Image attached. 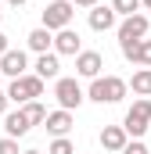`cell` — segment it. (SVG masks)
I'll return each instance as SVG.
<instances>
[{"label":"cell","mask_w":151,"mask_h":154,"mask_svg":"<svg viewBox=\"0 0 151 154\" xmlns=\"http://www.w3.org/2000/svg\"><path fill=\"white\" fill-rule=\"evenodd\" d=\"M7 97H11V104H29V100H36V97H43V79L33 72H25V75H18V79H11V86H7Z\"/></svg>","instance_id":"3"},{"label":"cell","mask_w":151,"mask_h":154,"mask_svg":"<svg viewBox=\"0 0 151 154\" xmlns=\"http://www.w3.org/2000/svg\"><path fill=\"white\" fill-rule=\"evenodd\" d=\"M101 68H104V57H101L97 50H83V54L76 57V72H79L83 79H97Z\"/></svg>","instance_id":"8"},{"label":"cell","mask_w":151,"mask_h":154,"mask_svg":"<svg viewBox=\"0 0 151 154\" xmlns=\"http://www.w3.org/2000/svg\"><path fill=\"white\" fill-rule=\"evenodd\" d=\"M148 125H151V100H148V97H137L133 108H130L126 118H122V129H126L133 140H140V136L148 133Z\"/></svg>","instance_id":"4"},{"label":"cell","mask_w":151,"mask_h":154,"mask_svg":"<svg viewBox=\"0 0 151 154\" xmlns=\"http://www.w3.org/2000/svg\"><path fill=\"white\" fill-rule=\"evenodd\" d=\"M148 14H130V18H122V25H119V50H122V57L126 61H133L137 57V47H140V39L148 36Z\"/></svg>","instance_id":"1"},{"label":"cell","mask_w":151,"mask_h":154,"mask_svg":"<svg viewBox=\"0 0 151 154\" xmlns=\"http://www.w3.org/2000/svg\"><path fill=\"white\" fill-rule=\"evenodd\" d=\"M7 50H11V43H7V36H4V32H0V57H4Z\"/></svg>","instance_id":"24"},{"label":"cell","mask_w":151,"mask_h":154,"mask_svg":"<svg viewBox=\"0 0 151 154\" xmlns=\"http://www.w3.org/2000/svg\"><path fill=\"white\" fill-rule=\"evenodd\" d=\"M126 90H130V82L119 75H97L90 82V90H86V100H94V104H119L122 97H126Z\"/></svg>","instance_id":"2"},{"label":"cell","mask_w":151,"mask_h":154,"mask_svg":"<svg viewBox=\"0 0 151 154\" xmlns=\"http://www.w3.org/2000/svg\"><path fill=\"white\" fill-rule=\"evenodd\" d=\"M112 7H115V14H140V7H144V0H112Z\"/></svg>","instance_id":"18"},{"label":"cell","mask_w":151,"mask_h":154,"mask_svg":"<svg viewBox=\"0 0 151 154\" xmlns=\"http://www.w3.org/2000/svg\"><path fill=\"white\" fill-rule=\"evenodd\" d=\"M115 18H119L115 7H101V4L90 7V29H94V32H108V29H115Z\"/></svg>","instance_id":"12"},{"label":"cell","mask_w":151,"mask_h":154,"mask_svg":"<svg viewBox=\"0 0 151 154\" xmlns=\"http://www.w3.org/2000/svg\"><path fill=\"white\" fill-rule=\"evenodd\" d=\"M54 54H58V57H61V54H72V57L83 54V36L76 32L72 25L61 29V32H54Z\"/></svg>","instance_id":"7"},{"label":"cell","mask_w":151,"mask_h":154,"mask_svg":"<svg viewBox=\"0 0 151 154\" xmlns=\"http://www.w3.org/2000/svg\"><path fill=\"white\" fill-rule=\"evenodd\" d=\"M7 4H11V7H22V4H29V0H7Z\"/></svg>","instance_id":"26"},{"label":"cell","mask_w":151,"mask_h":154,"mask_svg":"<svg viewBox=\"0 0 151 154\" xmlns=\"http://www.w3.org/2000/svg\"><path fill=\"white\" fill-rule=\"evenodd\" d=\"M25 65H29V57H25V50H7L4 57H0V72L11 79L25 75Z\"/></svg>","instance_id":"10"},{"label":"cell","mask_w":151,"mask_h":154,"mask_svg":"<svg viewBox=\"0 0 151 154\" xmlns=\"http://www.w3.org/2000/svg\"><path fill=\"white\" fill-rule=\"evenodd\" d=\"M47 133H54V136H69V129L76 125V118H72V111H65V108H58V111H50L47 115Z\"/></svg>","instance_id":"11"},{"label":"cell","mask_w":151,"mask_h":154,"mask_svg":"<svg viewBox=\"0 0 151 154\" xmlns=\"http://www.w3.org/2000/svg\"><path fill=\"white\" fill-rule=\"evenodd\" d=\"M47 154H76V143L69 136H54V143L47 147Z\"/></svg>","instance_id":"19"},{"label":"cell","mask_w":151,"mask_h":154,"mask_svg":"<svg viewBox=\"0 0 151 154\" xmlns=\"http://www.w3.org/2000/svg\"><path fill=\"white\" fill-rule=\"evenodd\" d=\"M126 143H130V133L122 129V125H104L101 129V147L104 151H126Z\"/></svg>","instance_id":"9"},{"label":"cell","mask_w":151,"mask_h":154,"mask_svg":"<svg viewBox=\"0 0 151 154\" xmlns=\"http://www.w3.org/2000/svg\"><path fill=\"white\" fill-rule=\"evenodd\" d=\"M0 75H4V72H0Z\"/></svg>","instance_id":"30"},{"label":"cell","mask_w":151,"mask_h":154,"mask_svg":"<svg viewBox=\"0 0 151 154\" xmlns=\"http://www.w3.org/2000/svg\"><path fill=\"white\" fill-rule=\"evenodd\" d=\"M0 154H25V151H18V140L14 136H4L0 140Z\"/></svg>","instance_id":"21"},{"label":"cell","mask_w":151,"mask_h":154,"mask_svg":"<svg viewBox=\"0 0 151 154\" xmlns=\"http://www.w3.org/2000/svg\"><path fill=\"white\" fill-rule=\"evenodd\" d=\"M25 154H43V151H25Z\"/></svg>","instance_id":"28"},{"label":"cell","mask_w":151,"mask_h":154,"mask_svg":"<svg viewBox=\"0 0 151 154\" xmlns=\"http://www.w3.org/2000/svg\"><path fill=\"white\" fill-rule=\"evenodd\" d=\"M54 97H58V104H61L65 111H72V108H79V104L86 100V93H83V86H79L76 79H58V82H54Z\"/></svg>","instance_id":"6"},{"label":"cell","mask_w":151,"mask_h":154,"mask_svg":"<svg viewBox=\"0 0 151 154\" xmlns=\"http://www.w3.org/2000/svg\"><path fill=\"white\" fill-rule=\"evenodd\" d=\"M72 14H76V4H72V0H54V4L43 7V29L61 32V29L72 25Z\"/></svg>","instance_id":"5"},{"label":"cell","mask_w":151,"mask_h":154,"mask_svg":"<svg viewBox=\"0 0 151 154\" xmlns=\"http://www.w3.org/2000/svg\"><path fill=\"white\" fill-rule=\"evenodd\" d=\"M130 90L137 97H151V68H137L133 79H130Z\"/></svg>","instance_id":"16"},{"label":"cell","mask_w":151,"mask_h":154,"mask_svg":"<svg viewBox=\"0 0 151 154\" xmlns=\"http://www.w3.org/2000/svg\"><path fill=\"white\" fill-rule=\"evenodd\" d=\"M133 65H140V68H151V39H140V47H137V57H133Z\"/></svg>","instance_id":"20"},{"label":"cell","mask_w":151,"mask_h":154,"mask_svg":"<svg viewBox=\"0 0 151 154\" xmlns=\"http://www.w3.org/2000/svg\"><path fill=\"white\" fill-rule=\"evenodd\" d=\"M7 104H11V97H7V90H0V115H7Z\"/></svg>","instance_id":"23"},{"label":"cell","mask_w":151,"mask_h":154,"mask_svg":"<svg viewBox=\"0 0 151 154\" xmlns=\"http://www.w3.org/2000/svg\"><path fill=\"white\" fill-rule=\"evenodd\" d=\"M122 154H151L148 147H144V140H130V143H126V151Z\"/></svg>","instance_id":"22"},{"label":"cell","mask_w":151,"mask_h":154,"mask_svg":"<svg viewBox=\"0 0 151 154\" xmlns=\"http://www.w3.org/2000/svg\"><path fill=\"white\" fill-rule=\"evenodd\" d=\"M0 18H4V11H0Z\"/></svg>","instance_id":"29"},{"label":"cell","mask_w":151,"mask_h":154,"mask_svg":"<svg viewBox=\"0 0 151 154\" xmlns=\"http://www.w3.org/2000/svg\"><path fill=\"white\" fill-rule=\"evenodd\" d=\"M22 111H25V118H29L33 125H40V122H47V115H50V111H47V108H43L40 100H29V104H22Z\"/></svg>","instance_id":"17"},{"label":"cell","mask_w":151,"mask_h":154,"mask_svg":"<svg viewBox=\"0 0 151 154\" xmlns=\"http://www.w3.org/2000/svg\"><path fill=\"white\" fill-rule=\"evenodd\" d=\"M29 129H33V122L25 118V111H22V108L4 115V133H7V136H14V140H18V136H25Z\"/></svg>","instance_id":"13"},{"label":"cell","mask_w":151,"mask_h":154,"mask_svg":"<svg viewBox=\"0 0 151 154\" xmlns=\"http://www.w3.org/2000/svg\"><path fill=\"white\" fill-rule=\"evenodd\" d=\"M76 7H97V0H72Z\"/></svg>","instance_id":"25"},{"label":"cell","mask_w":151,"mask_h":154,"mask_svg":"<svg viewBox=\"0 0 151 154\" xmlns=\"http://www.w3.org/2000/svg\"><path fill=\"white\" fill-rule=\"evenodd\" d=\"M25 39H29V50H36V54H50V47H54L50 29H43V25H40V29H33Z\"/></svg>","instance_id":"15"},{"label":"cell","mask_w":151,"mask_h":154,"mask_svg":"<svg viewBox=\"0 0 151 154\" xmlns=\"http://www.w3.org/2000/svg\"><path fill=\"white\" fill-rule=\"evenodd\" d=\"M144 7H148V11H151V0H144Z\"/></svg>","instance_id":"27"},{"label":"cell","mask_w":151,"mask_h":154,"mask_svg":"<svg viewBox=\"0 0 151 154\" xmlns=\"http://www.w3.org/2000/svg\"><path fill=\"white\" fill-rule=\"evenodd\" d=\"M58 68H61V61H58V54H54V50H50V54H40L36 57V75L43 79V82H47V79H54V82H58Z\"/></svg>","instance_id":"14"}]
</instances>
